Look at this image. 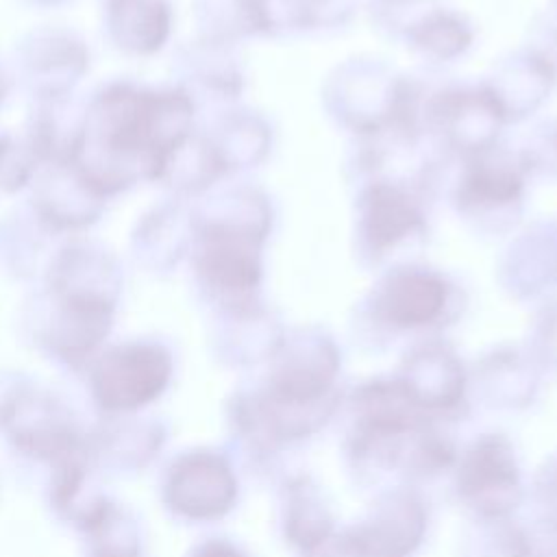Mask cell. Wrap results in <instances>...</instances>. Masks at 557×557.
<instances>
[{
    "label": "cell",
    "mask_w": 557,
    "mask_h": 557,
    "mask_svg": "<svg viewBox=\"0 0 557 557\" xmlns=\"http://www.w3.org/2000/svg\"><path fill=\"white\" fill-rule=\"evenodd\" d=\"M420 222L411 200L392 185H379L370 194L366 226L372 244L385 248Z\"/></svg>",
    "instance_id": "cell-4"
},
{
    "label": "cell",
    "mask_w": 557,
    "mask_h": 557,
    "mask_svg": "<svg viewBox=\"0 0 557 557\" xmlns=\"http://www.w3.org/2000/svg\"><path fill=\"white\" fill-rule=\"evenodd\" d=\"M518 176L511 170L494 165H479L466 183V194L476 202H505L518 196Z\"/></svg>",
    "instance_id": "cell-5"
},
{
    "label": "cell",
    "mask_w": 557,
    "mask_h": 557,
    "mask_svg": "<svg viewBox=\"0 0 557 557\" xmlns=\"http://www.w3.org/2000/svg\"><path fill=\"white\" fill-rule=\"evenodd\" d=\"M446 302V285L426 272L392 276L379 298L381 315L396 326H418L435 320Z\"/></svg>",
    "instance_id": "cell-2"
},
{
    "label": "cell",
    "mask_w": 557,
    "mask_h": 557,
    "mask_svg": "<svg viewBox=\"0 0 557 557\" xmlns=\"http://www.w3.org/2000/svg\"><path fill=\"white\" fill-rule=\"evenodd\" d=\"M459 487L487 513L509 509V496L518 490V474L507 444L500 440H483L476 444L463 461Z\"/></svg>",
    "instance_id": "cell-1"
},
{
    "label": "cell",
    "mask_w": 557,
    "mask_h": 557,
    "mask_svg": "<svg viewBox=\"0 0 557 557\" xmlns=\"http://www.w3.org/2000/svg\"><path fill=\"white\" fill-rule=\"evenodd\" d=\"M205 265L209 276L228 289H250L259 276L252 244L244 235H218L207 248Z\"/></svg>",
    "instance_id": "cell-3"
}]
</instances>
